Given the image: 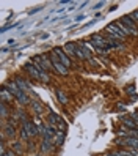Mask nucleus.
Instances as JSON below:
<instances>
[{
    "instance_id": "obj_1",
    "label": "nucleus",
    "mask_w": 138,
    "mask_h": 156,
    "mask_svg": "<svg viewBox=\"0 0 138 156\" xmlns=\"http://www.w3.org/2000/svg\"><path fill=\"white\" fill-rule=\"evenodd\" d=\"M105 32L112 36L113 40H116V41H121L123 38H126V35L121 32V29L116 25V22H112V24H108L107 27H105Z\"/></svg>"
},
{
    "instance_id": "obj_2",
    "label": "nucleus",
    "mask_w": 138,
    "mask_h": 156,
    "mask_svg": "<svg viewBox=\"0 0 138 156\" xmlns=\"http://www.w3.org/2000/svg\"><path fill=\"white\" fill-rule=\"evenodd\" d=\"M50 62H52V65H53V69L57 71L58 74H61V76H66L68 74V68L58 60V57L55 55L53 52H52V55H50Z\"/></svg>"
},
{
    "instance_id": "obj_3",
    "label": "nucleus",
    "mask_w": 138,
    "mask_h": 156,
    "mask_svg": "<svg viewBox=\"0 0 138 156\" xmlns=\"http://www.w3.org/2000/svg\"><path fill=\"white\" fill-rule=\"evenodd\" d=\"M25 71L29 73V74L33 77V79H36V80H41V71H39V68L35 65L33 62H29V63H25Z\"/></svg>"
},
{
    "instance_id": "obj_4",
    "label": "nucleus",
    "mask_w": 138,
    "mask_h": 156,
    "mask_svg": "<svg viewBox=\"0 0 138 156\" xmlns=\"http://www.w3.org/2000/svg\"><path fill=\"white\" fill-rule=\"evenodd\" d=\"M55 55L58 57V60L63 63L66 68H69L71 66V60H69V57L66 55V52H64V49H61V48H53V51H52Z\"/></svg>"
},
{
    "instance_id": "obj_5",
    "label": "nucleus",
    "mask_w": 138,
    "mask_h": 156,
    "mask_svg": "<svg viewBox=\"0 0 138 156\" xmlns=\"http://www.w3.org/2000/svg\"><path fill=\"white\" fill-rule=\"evenodd\" d=\"M119 21H121V22H123L124 25H127L129 29H130V30H132V32H133L135 35L138 33V24H136V22H135V21L132 19L130 16H123V17H121V19H119Z\"/></svg>"
},
{
    "instance_id": "obj_6",
    "label": "nucleus",
    "mask_w": 138,
    "mask_h": 156,
    "mask_svg": "<svg viewBox=\"0 0 138 156\" xmlns=\"http://www.w3.org/2000/svg\"><path fill=\"white\" fill-rule=\"evenodd\" d=\"M22 126L25 128L27 131H29V134L30 136H38L39 134V126H36L33 122H30V120H27V122H24L22 123Z\"/></svg>"
},
{
    "instance_id": "obj_7",
    "label": "nucleus",
    "mask_w": 138,
    "mask_h": 156,
    "mask_svg": "<svg viewBox=\"0 0 138 156\" xmlns=\"http://www.w3.org/2000/svg\"><path fill=\"white\" fill-rule=\"evenodd\" d=\"M5 87L8 88V90H10L11 91V93L14 95V98H17V96H19L21 93H22V91H21V88L19 87H17V84H16V82H6V84H5Z\"/></svg>"
},
{
    "instance_id": "obj_8",
    "label": "nucleus",
    "mask_w": 138,
    "mask_h": 156,
    "mask_svg": "<svg viewBox=\"0 0 138 156\" xmlns=\"http://www.w3.org/2000/svg\"><path fill=\"white\" fill-rule=\"evenodd\" d=\"M14 80H16L17 87L21 88V91H24V93H27V91H30V85H29V82H27L25 79H22V77H16Z\"/></svg>"
},
{
    "instance_id": "obj_9",
    "label": "nucleus",
    "mask_w": 138,
    "mask_h": 156,
    "mask_svg": "<svg viewBox=\"0 0 138 156\" xmlns=\"http://www.w3.org/2000/svg\"><path fill=\"white\" fill-rule=\"evenodd\" d=\"M41 148H42L44 153H47V151H52V150H53V142H52L50 137H44V139H42Z\"/></svg>"
},
{
    "instance_id": "obj_10",
    "label": "nucleus",
    "mask_w": 138,
    "mask_h": 156,
    "mask_svg": "<svg viewBox=\"0 0 138 156\" xmlns=\"http://www.w3.org/2000/svg\"><path fill=\"white\" fill-rule=\"evenodd\" d=\"M14 134H16V129H14V125H11V123H8L5 128H3V137H10V139H13L14 137Z\"/></svg>"
},
{
    "instance_id": "obj_11",
    "label": "nucleus",
    "mask_w": 138,
    "mask_h": 156,
    "mask_svg": "<svg viewBox=\"0 0 138 156\" xmlns=\"http://www.w3.org/2000/svg\"><path fill=\"white\" fill-rule=\"evenodd\" d=\"M13 99H14V95L3 85V88H2V101H5V103H11Z\"/></svg>"
},
{
    "instance_id": "obj_12",
    "label": "nucleus",
    "mask_w": 138,
    "mask_h": 156,
    "mask_svg": "<svg viewBox=\"0 0 138 156\" xmlns=\"http://www.w3.org/2000/svg\"><path fill=\"white\" fill-rule=\"evenodd\" d=\"M76 51H77V46H74V43H66L64 44V52H68L71 57L76 55Z\"/></svg>"
},
{
    "instance_id": "obj_13",
    "label": "nucleus",
    "mask_w": 138,
    "mask_h": 156,
    "mask_svg": "<svg viewBox=\"0 0 138 156\" xmlns=\"http://www.w3.org/2000/svg\"><path fill=\"white\" fill-rule=\"evenodd\" d=\"M77 46L80 48V51L83 52V55L86 57V60H89L91 57H93V55H91V51H89V49L86 48V44H85V43H77Z\"/></svg>"
},
{
    "instance_id": "obj_14",
    "label": "nucleus",
    "mask_w": 138,
    "mask_h": 156,
    "mask_svg": "<svg viewBox=\"0 0 138 156\" xmlns=\"http://www.w3.org/2000/svg\"><path fill=\"white\" fill-rule=\"evenodd\" d=\"M49 120H50V125H58L61 122V117H58L57 114H55L53 111H49Z\"/></svg>"
},
{
    "instance_id": "obj_15",
    "label": "nucleus",
    "mask_w": 138,
    "mask_h": 156,
    "mask_svg": "<svg viewBox=\"0 0 138 156\" xmlns=\"http://www.w3.org/2000/svg\"><path fill=\"white\" fill-rule=\"evenodd\" d=\"M123 123H124V126L126 128H129V129H136V122L135 120H132V118H124L123 120Z\"/></svg>"
},
{
    "instance_id": "obj_16",
    "label": "nucleus",
    "mask_w": 138,
    "mask_h": 156,
    "mask_svg": "<svg viewBox=\"0 0 138 156\" xmlns=\"http://www.w3.org/2000/svg\"><path fill=\"white\" fill-rule=\"evenodd\" d=\"M116 25L119 27V29H121V32H123V33H124L126 36H127V35H135V33H133V32H132L130 29H129L127 25H124V24H123L121 21H118V22H116Z\"/></svg>"
},
{
    "instance_id": "obj_17",
    "label": "nucleus",
    "mask_w": 138,
    "mask_h": 156,
    "mask_svg": "<svg viewBox=\"0 0 138 156\" xmlns=\"http://www.w3.org/2000/svg\"><path fill=\"white\" fill-rule=\"evenodd\" d=\"M30 104H32V109H33V112H35V114H38V115H39V114L44 111L42 106H41V103H38V101H32Z\"/></svg>"
},
{
    "instance_id": "obj_18",
    "label": "nucleus",
    "mask_w": 138,
    "mask_h": 156,
    "mask_svg": "<svg viewBox=\"0 0 138 156\" xmlns=\"http://www.w3.org/2000/svg\"><path fill=\"white\" fill-rule=\"evenodd\" d=\"M63 139H64V133H63V131H58L57 136H55L53 139H52V142H53V145H61Z\"/></svg>"
},
{
    "instance_id": "obj_19",
    "label": "nucleus",
    "mask_w": 138,
    "mask_h": 156,
    "mask_svg": "<svg viewBox=\"0 0 138 156\" xmlns=\"http://www.w3.org/2000/svg\"><path fill=\"white\" fill-rule=\"evenodd\" d=\"M16 99L19 101L21 104H30V103H32V101L29 99V96H27V93H24V91H22V93H21L19 96H17Z\"/></svg>"
},
{
    "instance_id": "obj_20",
    "label": "nucleus",
    "mask_w": 138,
    "mask_h": 156,
    "mask_svg": "<svg viewBox=\"0 0 138 156\" xmlns=\"http://www.w3.org/2000/svg\"><path fill=\"white\" fill-rule=\"evenodd\" d=\"M57 98H58V101H60L61 104H66V103H68V98L64 96V93H63L61 90H58V91H57Z\"/></svg>"
},
{
    "instance_id": "obj_21",
    "label": "nucleus",
    "mask_w": 138,
    "mask_h": 156,
    "mask_svg": "<svg viewBox=\"0 0 138 156\" xmlns=\"http://www.w3.org/2000/svg\"><path fill=\"white\" fill-rule=\"evenodd\" d=\"M126 91H127V93L130 95V96L136 95V90H135V85H133V84H130V85H127V87H126Z\"/></svg>"
},
{
    "instance_id": "obj_22",
    "label": "nucleus",
    "mask_w": 138,
    "mask_h": 156,
    "mask_svg": "<svg viewBox=\"0 0 138 156\" xmlns=\"http://www.w3.org/2000/svg\"><path fill=\"white\" fill-rule=\"evenodd\" d=\"M0 107H2V118H6V115H8V107H6V103H5V101H2Z\"/></svg>"
},
{
    "instance_id": "obj_23",
    "label": "nucleus",
    "mask_w": 138,
    "mask_h": 156,
    "mask_svg": "<svg viewBox=\"0 0 138 156\" xmlns=\"http://www.w3.org/2000/svg\"><path fill=\"white\" fill-rule=\"evenodd\" d=\"M39 71H41V80H42V82H49V74H47V71L42 69V68H39Z\"/></svg>"
},
{
    "instance_id": "obj_24",
    "label": "nucleus",
    "mask_w": 138,
    "mask_h": 156,
    "mask_svg": "<svg viewBox=\"0 0 138 156\" xmlns=\"http://www.w3.org/2000/svg\"><path fill=\"white\" fill-rule=\"evenodd\" d=\"M21 137H22V139H24V140H27V139H29V137H30V134H29V131H27V129H25V128H24V126L21 128Z\"/></svg>"
},
{
    "instance_id": "obj_25",
    "label": "nucleus",
    "mask_w": 138,
    "mask_h": 156,
    "mask_svg": "<svg viewBox=\"0 0 138 156\" xmlns=\"http://www.w3.org/2000/svg\"><path fill=\"white\" fill-rule=\"evenodd\" d=\"M99 19H100V17H99V16H96L94 19H93V21H89V22H86V24L83 25V29H88V27H91V25H94V24H96V22H97Z\"/></svg>"
},
{
    "instance_id": "obj_26",
    "label": "nucleus",
    "mask_w": 138,
    "mask_h": 156,
    "mask_svg": "<svg viewBox=\"0 0 138 156\" xmlns=\"http://www.w3.org/2000/svg\"><path fill=\"white\" fill-rule=\"evenodd\" d=\"M57 128H58V131H63V133H64V131L68 129V126H66V123H64L63 120H61V122H60V123L57 125Z\"/></svg>"
},
{
    "instance_id": "obj_27",
    "label": "nucleus",
    "mask_w": 138,
    "mask_h": 156,
    "mask_svg": "<svg viewBox=\"0 0 138 156\" xmlns=\"http://www.w3.org/2000/svg\"><path fill=\"white\" fill-rule=\"evenodd\" d=\"M127 151L132 156H138V148H132V147H127Z\"/></svg>"
},
{
    "instance_id": "obj_28",
    "label": "nucleus",
    "mask_w": 138,
    "mask_h": 156,
    "mask_svg": "<svg viewBox=\"0 0 138 156\" xmlns=\"http://www.w3.org/2000/svg\"><path fill=\"white\" fill-rule=\"evenodd\" d=\"M13 147H14V150H16V153H22V145H21L19 142H16V144H14Z\"/></svg>"
},
{
    "instance_id": "obj_29",
    "label": "nucleus",
    "mask_w": 138,
    "mask_h": 156,
    "mask_svg": "<svg viewBox=\"0 0 138 156\" xmlns=\"http://www.w3.org/2000/svg\"><path fill=\"white\" fill-rule=\"evenodd\" d=\"M130 17H132V19H133V21H135V22L138 24V10H135V11H133V13L130 14Z\"/></svg>"
},
{
    "instance_id": "obj_30",
    "label": "nucleus",
    "mask_w": 138,
    "mask_h": 156,
    "mask_svg": "<svg viewBox=\"0 0 138 156\" xmlns=\"http://www.w3.org/2000/svg\"><path fill=\"white\" fill-rule=\"evenodd\" d=\"M116 109H118V111H119V112H123V111L126 112V106H124V104H121V103H119V104L116 106Z\"/></svg>"
},
{
    "instance_id": "obj_31",
    "label": "nucleus",
    "mask_w": 138,
    "mask_h": 156,
    "mask_svg": "<svg viewBox=\"0 0 138 156\" xmlns=\"http://www.w3.org/2000/svg\"><path fill=\"white\" fill-rule=\"evenodd\" d=\"M33 123H35V125H38V126H41V118H39V117H35Z\"/></svg>"
},
{
    "instance_id": "obj_32",
    "label": "nucleus",
    "mask_w": 138,
    "mask_h": 156,
    "mask_svg": "<svg viewBox=\"0 0 138 156\" xmlns=\"http://www.w3.org/2000/svg\"><path fill=\"white\" fill-rule=\"evenodd\" d=\"M102 5H104V2H99V3H96V5L93 6V10H99V8L102 6Z\"/></svg>"
},
{
    "instance_id": "obj_33",
    "label": "nucleus",
    "mask_w": 138,
    "mask_h": 156,
    "mask_svg": "<svg viewBox=\"0 0 138 156\" xmlns=\"http://www.w3.org/2000/svg\"><path fill=\"white\" fill-rule=\"evenodd\" d=\"M83 19H85V16H83V14H80V16H77V17H76V19H74V21H77V22H80V21H83Z\"/></svg>"
},
{
    "instance_id": "obj_34",
    "label": "nucleus",
    "mask_w": 138,
    "mask_h": 156,
    "mask_svg": "<svg viewBox=\"0 0 138 156\" xmlns=\"http://www.w3.org/2000/svg\"><path fill=\"white\" fill-rule=\"evenodd\" d=\"M38 156H44V154H38Z\"/></svg>"
}]
</instances>
